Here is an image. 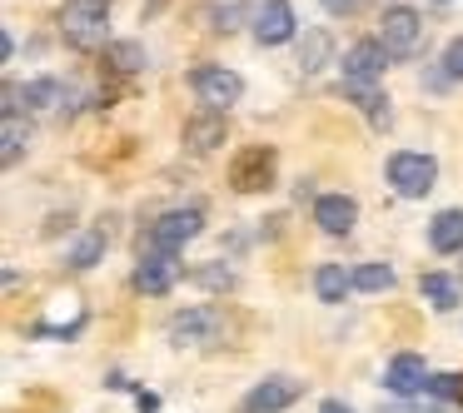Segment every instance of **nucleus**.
I'll list each match as a JSON object with an SVG mask.
<instances>
[{"label": "nucleus", "mask_w": 463, "mask_h": 413, "mask_svg": "<svg viewBox=\"0 0 463 413\" xmlns=\"http://www.w3.org/2000/svg\"><path fill=\"white\" fill-rule=\"evenodd\" d=\"M329 51H334V41L324 31H304V41H299V65L304 70H324L329 65Z\"/></svg>", "instance_id": "f3484780"}, {"label": "nucleus", "mask_w": 463, "mask_h": 413, "mask_svg": "<svg viewBox=\"0 0 463 413\" xmlns=\"http://www.w3.org/2000/svg\"><path fill=\"white\" fill-rule=\"evenodd\" d=\"M423 393H429V399H463V379H453V373H433L429 383H423Z\"/></svg>", "instance_id": "393cba45"}, {"label": "nucleus", "mask_w": 463, "mask_h": 413, "mask_svg": "<svg viewBox=\"0 0 463 413\" xmlns=\"http://www.w3.org/2000/svg\"><path fill=\"white\" fill-rule=\"evenodd\" d=\"M25 140H31V135L21 130V115H5V150H0V160L15 164V160H21V150H25Z\"/></svg>", "instance_id": "b1692460"}, {"label": "nucleus", "mask_w": 463, "mask_h": 413, "mask_svg": "<svg viewBox=\"0 0 463 413\" xmlns=\"http://www.w3.org/2000/svg\"><path fill=\"white\" fill-rule=\"evenodd\" d=\"M200 230H204V214H200V210H170V214H160V220L150 224V239H145V249L180 254Z\"/></svg>", "instance_id": "20e7f679"}, {"label": "nucleus", "mask_w": 463, "mask_h": 413, "mask_svg": "<svg viewBox=\"0 0 463 413\" xmlns=\"http://www.w3.org/2000/svg\"><path fill=\"white\" fill-rule=\"evenodd\" d=\"M383 61H389V51H383L379 41H359L349 45V55H344V80L354 85H373L383 75Z\"/></svg>", "instance_id": "9b49d317"}, {"label": "nucleus", "mask_w": 463, "mask_h": 413, "mask_svg": "<svg viewBox=\"0 0 463 413\" xmlns=\"http://www.w3.org/2000/svg\"><path fill=\"white\" fill-rule=\"evenodd\" d=\"M319 413H349V403H339V399H329V403H324V408Z\"/></svg>", "instance_id": "c85d7f7f"}, {"label": "nucleus", "mask_w": 463, "mask_h": 413, "mask_svg": "<svg viewBox=\"0 0 463 413\" xmlns=\"http://www.w3.org/2000/svg\"><path fill=\"white\" fill-rule=\"evenodd\" d=\"M349 274L339 269V264H319V274H314V289H319L324 304H344V289H349Z\"/></svg>", "instance_id": "dca6fc26"}, {"label": "nucleus", "mask_w": 463, "mask_h": 413, "mask_svg": "<svg viewBox=\"0 0 463 413\" xmlns=\"http://www.w3.org/2000/svg\"><path fill=\"white\" fill-rule=\"evenodd\" d=\"M194 279H200V284H210V289H230V269H194Z\"/></svg>", "instance_id": "bb28decb"}, {"label": "nucleus", "mask_w": 463, "mask_h": 413, "mask_svg": "<svg viewBox=\"0 0 463 413\" xmlns=\"http://www.w3.org/2000/svg\"><path fill=\"white\" fill-rule=\"evenodd\" d=\"M379 45L393 55V61H409V55H419V45H423V25H419V15H413L409 5H393V11H383Z\"/></svg>", "instance_id": "39448f33"}, {"label": "nucleus", "mask_w": 463, "mask_h": 413, "mask_svg": "<svg viewBox=\"0 0 463 413\" xmlns=\"http://www.w3.org/2000/svg\"><path fill=\"white\" fill-rule=\"evenodd\" d=\"M354 220H359V204H354L349 194H319V200H314V224H319L324 234H334V239H344V234L354 230Z\"/></svg>", "instance_id": "9d476101"}, {"label": "nucleus", "mask_w": 463, "mask_h": 413, "mask_svg": "<svg viewBox=\"0 0 463 413\" xmlns=\"http://www.w3.org/2000/svg\"><path fill=\"white\" fill-rule=\"evenodd\" d=\"M61 80H31V85H25V90H21V100L25 105H31V110H51V105L55 100H61Z\"/></svg>", "instance_id": "5701e85b"}, {"label": "nucleus", "mask_w": 463, "mask_h": 413, "mask_svg": "<svg viewBox=\"0 0 463 413\" xmlns=\"http://www.w3.org/2000/svg\"><path fill=\"white\" fill-rule=\"evenodd\" d=\"M105 65L120 75H135V70H145V51L135 41H115V45H105Z\"/></svg>", "instance_id": "a211bd4d"}, {"label": "nucleus", "mask_w": 463, "mask_h": 413, "mask_svg": "<svg viewBox=\"0 0 463 413\" xmlns=\"http://www.w3.org/2000/svg\"><path fill=\"white\" fill-rule=\"evenodd\" d=\"M383 383H389L393 393H419L423 383H429V373H423V359H419V353H399V359L389 363V373H383Z\"/></svg>", "instance_id": "ddd939ff"}, {"label": "nucleus", "mask_w": 463, "mask_h": 413, "mask_svg": "<svg viewBox=\"0 0 463 413\" xmlns=\"http://www.w3.org/2000/svg\"><path fill=\"white\" fill-rule=\"evenodd\" d=\"M419 294L433 304V309H453V304H458V284H453L449 274H423Z\"/></svg>", "instance_id": "6ab92c4d"}, {"label": "nucleus", "mask_w": 463, "mask_h": 413, "mask_svg": "<svg viewBox=\"0 0 463 413\" xmlns=\"http://www.w3.org/2000/svg\"><path fill=\"white\" fill-rule=\"evenodd\" d=\"M299 393H304L299 379H289V373H269L264 383H254V389L244 393V413H279V408H289Z\"/></svg>", "instance_id": "423d86ee"}, {"label": "nucleus", "mask_w": 463, "mask_h": 413, "mask_svg": "<svg viewBox=\"0 0 463 413\" xmlns=\"http://www.w3.org/2000/svg\"><path fill=\"white\" fill-rule=\"evenodd\" d=\"M329 15H359V0H319Z\"/></svg>", "instance_id": "cd10ccee"}, {"label": "nucleus", "mask_w": 463, "mask_h": 413, "mask_svg": "<svg viewBox=\"0 0 463 413\" xmlns=\"http://www.w3.org/2000/svg\"><path fill=\"white\" fill-rule=\"evenodd\" d=\"M214 329H220V314L214 309H184V314L170 319V339L175 343H204Z\"/></svg>", "instance_id": "f8f14e48"}, {"label": "nucleus", "mask_w": 463, "mask_h": 413, "mask_svg": "<svg viewBox=\"0 0 463 413\" xmlns=\"http://www.w3.org/2000/svg\"><path fill=\"white\" fill-rule=\"evenodd\" d=\"M184 145H190V150H220L224 145V115H194L190 125H184Z\"/></svg>", "instance_id": "4468645a"}, {"label": "nucleus", "mask_w": 463, "mask_h": 413, "mask_svg": "<svg viewBox=\"0 0 463 413\" xmlns=\"http://www.w3.org/2000/svg\"><path fill=\"white\" fill-rule=\"evenodd\" d=\"M180 279V259L160 249H145L140 254V269H135V289L140 294H170V284Z\"/></svg>", "instance_id": "6e6552de"}, {"label": "nucleus", "mask_w": 463, "mask_h": 413, "mask_svg": "<svg viewBox=\"0 0 463 413\" xmlns=\"http://www.w3.org/2000/svg\"><path fill=\"white\" fill-rule=\"evenodd\" d=\"M100 254H105V230L95 224V230L71 249V264H75V269H95V264H100Z\"/></svg>", "instance_id": "412c9836"}, {"label": "nucleus", "mask_w": 463, "mask_h": 413, "mask_svg": "<svg viewBox=\"0 0 463 413\" xmlns=\"http://www.w3.org/2000/svg\"><path fill=\"white\" fill-rule=\"evenodd\" d=\"M55 25H61L71 51H100L105 31H110V5L105 0H65Z\"/></svg>", "instance_id": "f257e3e1"}, {"label": "nucleus", "mask_w": 463, "mask_h": 413, "mask_svg": "<svg viewBox=\"0 0 463 413\" xmlns=\"http://www.w3.org/2000/svg\"><path fill=\"white\" fill-rule=\"evenodd\" d=\"M443 65H449V75H458V80H463V35H458V41H449V51H443Z\"/></svg>", "instance_id": "a878e982"}, {"label": "nucleus", "mask_w": 463, "mask_h": 413, "mask_svg": "<svg viewBox=\"0 0 463 413\" xmlns=\"http://www.w3.org/2000/svg\"><path fill=\"white\" fill-rule=\"evenodd\" d=\"M429 244L439 254H458L463 249V210H443L439 220L429 224Z\"/></svg>", "instance_id": "2eb2a0df"}, {"label": "nucleus", "mask_w": 463, "mask_h": 413, "mask_svg": "<svg viewBox=\"0 0 463 413\" xmlns=\"http://www.w3.org/2000/svg\"><path fill=\"white\" fill-rule=\"evenodd\" d=\"M269 180H274V150H264V145H250V150L234 160V170H230V184L244 190V194L269 190Z\"/></svg>", "instance_id": "0eeeda50"}, {"label": "nucleus", "mask_w": 463, "mask_h": 413, "mask_svg": "<svg viewBox=\"0 0 463 413\" xmlns=\"http://www.w3.org/2000/svg\"><path fill=\"white\" fill-rule=\"evenodd\" d=\"M344 95H349V100L359 105L364 115H369V120H389V110H383L389 100H383V95L373 90V85H354V80H344Z\"/></svg>", "instance_id": "aec40b11"}, {"label": "nucleus", "mask_w": 463, "mask_h": 413, "mask_svg": "<svg viewBox=\"0 0 463 413\" xmlns=\"http://www.w3.org/2000/svg\"><path fill=\"white\" fill-rule=\"evenodd\" d=\"M190 85H194V95H200V105H204V110H214V115H224L244 95V80L234 70H224V65H194Z\"/></svg>", "instance_id": "f03ea898"}, {"label": "nucleus", "mask_w": 463, "mask_h": 413, "mask_svg": "<svg viewBox=\"0 0 463 413\" xmlns=\"http://www.w3.org/2000/svg\"><path fill=\"white\" fill-rule=\"evenodd\" d=\"M289 35H294L289 0H264L260 11H254V41H260V45H284Z\"/></svg>", "instance_id": "1a4fd4ad"}, {"label": "nucleus", "mask_w": 463, "mask_h": 413, "mask_svg": "<svg viewBox=\"0 0 463 413\" xmlns=\"http://www.w3.org/2000/svg\"><path fill=\"white\" fill-rule=\"evenodd\" d=\"M349 279H354V289H369V294L393 289V269H389V264H359Z\"/></svg>", "instance_id": "4be33fe9"}, {"label": "nucleus", "mask_w": 463, "mask_h": 413, "mask_svg": "<svg viewBox=\"0 0 463 413\" xmlns=\"http://www.w3.org/2000/svg\"><path fill=\"white\" fill-rule=\"evenodd\" d=\"M433 180H439V164H433L429 155H419V150H399L389 160V184L403 194V200H423V194L433 190Z\"/></svg>", "instance_id": "7ed1b4c3"}]
</instances>
